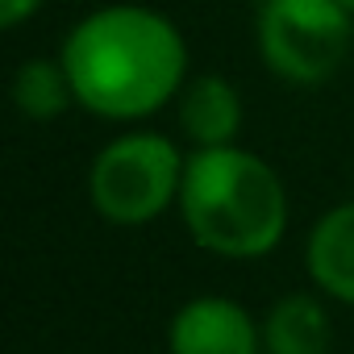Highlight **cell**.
Returning a JSON list of instances; mask_svg holds the SVG:
<instances>
[{
    "mask_svg": "<svg viewBox=\"0 0 354 354\" xmlns=\"http://www.w3.org/2000/svg\"><path fill=\"white\" fill-rule=\"evenodd\" d=\"M59 63L75 104L109 121H138L180 92L188 46L162 13L113 5L88 13L67 34Z\"/></svg>",
    "mask_w": 354,
    "mask_h": 354,
    "instance_id": "obj_1",
    "label": "cell"
},
{
    "mask_svg": "<svg viewBox=\"0 0 354 354\" xmlns=\"http://www.w3.org/2000/svg\"><path fill=\"white\" fill-rule=\"evenodd\" d=\"M180 213L192 242L221 259H259L288 230V196L275 167L242 146H213L188 158Z\"/></svg>",
    "mask_w": 354,
    "mask_h": 354,
    "instance_id": "obj_2",
    "label": "cell"
},
{
    "mask_svg": "<svg viewBox=\"0 0 354 354\" xmlns=\"http://www.w3.org/2000/svg\"><path fill=\"white\" fill-rule=\"evenodd\" d=\"M184 167L188 158L162 133H121L92 158L88 201L113 225H146L180 201Z\"/></svg>",
    "mask_w": 354,
    "mask_h": 354,
    "instance_id": "obj_3",
    "label": "cell"
},
{
    "mask_svg": "<svg viewBox=\"0 0 354 354\" xmlns=\"http://www.w3.org/2000/svg\"><path fill=\"white\" fill-rule=\"evenodd\" d=\"M263 63L288 84H325L350 55L354 17L337 0H263L254 17Z\"/></svg>",
    "mask_w": 354,
    "mask_h": 354,
    "instance_id": "obj_4",
    "label": "cell"
},
{
    "mask_svg": "<svg viewBox=\"0 0 354 354\" xmlns=\"http://www.w3.org/2000/svg\"><path fill=\"white\" fill-rule=\"evenodd\" d=\"M171 354H259L263 329L225 296H196L171 317Z\"/></svg>",
    "mask_w": 354,
    "mask_h": 354,
    "instance_id": "obj_5",
    "label": "cell"
},
{
    "mask_svg": "<svg viewBox=\"0 0 354 354\" xmlns=\"http://www.w3.org/2000/svg\"><path fill=\"white\" fill-rule=\"evenodd\" d=\"M180 129L196 142V150L234 146L242 129V96L225 75H196L180 92Z\"/></svg>",
    "mask_w": 354,
    "mask_h": 354,
    "instance_id": "obj_6",
    "label": "cell"
},
{
    "mask_svg": "<svg viewBox=\"0 0 354 354\" xmlns=\"http://www.w3.org/2000/svg\"><path fill=\"white\" fill-rule=\"evenodd\" d=\"M308 275L342 304H354V201L329 209L308 234Z\"/></svg>",
    "mask_w": 354,
    "mask_h": 354,
    "instance_id": "obj_7",
    "label": "cell"
},
{
    "mask_svg": "<svg viewBox=\"0 0 354 354\" xmlns=\"http://www.w3.org/2000/svg\"><path fill=\"white\" fill-rule=\"evenodd\" d=\"M329 342H333L329 313L317 296L304 292L279 296L263 321L267 354H329Z\"/></svg>",
    "mask_w": 354,
    "mask_h": 354,
    "instance_id": "obj_8",
    "label": "cell"
},
{
    "mask_svg": "<svg viewBox=\"0 0 354 354\" xmlns=\"http://www.w3.org/2000/svg\"><path fill=\"white\" fill-rule=\"evenodd\" d=\"M75 100L71 80L63 63L50 59H26L13 75V104L26 121H55L67 104Z\"/></svg>",
    "mask_w": 354,
    "mask_h": 354,
    "instance_id": "obj_9",
    "label": "cell"
},
{
    "mask_svg": "<svg viewBox=\"0 0 354 354\" xmlns=\"http://www.w3.org/2000/svg\"><path fill=\"white\" fill-rule=\"evenodd\" d=\"M42 9V0H0V26L5 30H17L26 17H34Z\"/></svg>",
    "mask_w": 354,
    "mask_h": 354,
    "instance_id": "obj_10",
    "label": "cell"
},
{
    "mask_svg": "<svg viewBox=\"0 0 354 354\" xmlns=\"http://www.w3.org/2000/svg\"><path fill=\"white\" fill-rule=\"evenodd\" d=\"M337 5H342V9H346L350 17H354V0H337Z\"/></svg>",
    "mask_w": 354,
    "mask_h": 354,
    "instance_id": "obj_11",
    "label": "cell"
}]
</instances>
